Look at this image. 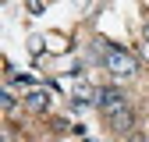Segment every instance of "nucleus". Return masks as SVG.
Segmentation results:
<instances>
[{"label":"nucleus","mask_w":149,"mask_h":142,"mask_svg":"<svg viewBox=\"0 0 149 142\" xmlns=\"http://www.w3.org/2000/svg\"><path fill=\"white\" fill-rule=\"evenodd\" d=\"M100 43H103V39H100ZM103 68H107V71H110L114 78H132L135 71H139V61H135V57H132L128 50L103 43Z\"/></svg>","instance_id":"f257e3e1"},{"label":"nucleus","mask_w":149,"mask_h":142,"mask_svg":"<svg viewBox=\"0 0 149 142\" xmlns=\"http://www.w3.org/2000/svg\"><path fill=\"white\" fill-rule=\"evenodd\" d=\"M96 106H100V114H103V117H110V114H117V110H124V106H128V96L121 93L117 85H107V89H100Z\"/></svg>","instance_id":"f03ea898"},{"label":"nucleus","mask_w":149,"mask_h":142,"mask_svg":"<svg viewBox=\"0 0 149 142\" xmlns=\"http://www.w3.org/2000/svg\"><path fill=\"white\" fill-rule=\"evenodd\" d=\"M107 124H110V132H114V135H132V132H135V110H132V106H124V110L110 114Z\"/></svg>","instance_id":"7ed1b4c3"},{"label":"nucleus","mask_w":149,"mask_h":142,"mask_svg":"<svg viewBox=\"0 0 149 142\" xmlns=\"http://www.w3.org/2000/svg\"><path fill=\"white\" fill-rule=\"evenodd\" d=\"M25 106H29V110H46V106H50V93H46V89H29V93H25Z\"/></svg>","instance_id":"20e7f679"},{"label":"nucleus","mask_w":149,"mask_h":142,"mask_svg":"<svg viewBox=\"0 0 149 142\" xmlns=\"http://www.w3.org/2000/svg\"><path fill=\"white\" fill-rule=\"evenodd\" d=\"M74 103H78V106H85V103H96V96H100V89H92L89 82H78V85H74Z\"/></svg>","instance_id":"39448f33"},{"label":"nucleus","mask_w":149,"mask_h":142,"mask_svg":"<svg viewBox=\"0 0 149 142\" xmlns=\"http://www.w3.org/2000/svg\"><path fill=\"white\" fill-rule=\"evenodd\" d=\"M43 43H46V39H43V36H32V39H29V50H32V57H39V53L46 50Z\"/></svg>","instance_id":"423d86ee"},{"label":"nucleus","mask_w":149,"mask_h":142,"mask_svg":"<svg viewBox=\"0 0 149 142\" xmlns=\"http://www.w3.org/2000/svg\"><path fill=\"white\" fill-rule=\"evenodd\" d=\"M0 103H4V110H14L18 106V100L11 96V89H0Z\"/></svg>","instance_id":"0eeeda50"},{"label":"nucleus","mask_w":149,"mask_h":142,"mask_svg":"<svg viewBox=\"0 0 149 142\" xmlns=\"http://www.w3.org/2000/svg\"><path fill=\"white\" fill-rule=\"evenodd\" d=\"M43 7H46V0H29V11L32 14H43Z\"/></svg>","instance_id":"6e6552de"},{"label":"nucleus","mask_w":149,"mask_h":142,"mask_svg":"<svg viewBox=\"0 0 149 142\" xmlns=\"http://www.w3.org/2000/svg\"><path fill=\"white\" fill-rule=\"evenodd\" d=\"M128 142H149V135H142V132H132V135H128Z\"/></svg>","instance_id":"1a4fd4ad"},{"label":"nucleus","mask_w":149,"mask_h":142,"mask_svg":"<svg viewBox=\"0 0 149 142\" xmlns=\"http://www.w3.org/2000/svg\"><path fill=\"white\" fill-rule=\"evenodd\" d=\"M142 36H146V43H149V22H146V29H142Z\"/></svg>","instance_id":"9d476101"},{"label":"nucleus","mask_w":149,"mask_h":142,"mask_svg":"<svg viewBox=\"0 0 149 142\" xmlns=\"http://www.w3.org/2000/svg\"><path fill=\"white\" fill-rule=\"evenodd\" d=\"M85 142H96V139H85Z\"/></svg>","instance_id":"9b49d317"}]
</instances>
